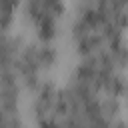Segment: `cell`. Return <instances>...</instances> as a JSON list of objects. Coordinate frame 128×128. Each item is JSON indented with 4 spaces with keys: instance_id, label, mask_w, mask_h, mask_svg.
I'll use <instances>...</instances> for the list:
<instances>
[{
    "instance_id": "obj_2",
    "label": "cell",
    "mask_w": 128,
    "mask_h": 128,
    "mask_svg": "<svg viewBox=\"0 0 128 128\" xmlns=\"http://www.w3.org/2000/svg\"><path fill=\"white\" fill-rule=\"evenodd\" d=\"M72 0H22L18 22L24 28L22 32L58 44V40L66 36Z\"/></svg>"
},
{
    "instance_id": "obj_4",
    "label": "cell",
    "mask_w": 128,
    "mask_h": 128,
    "mask_svg": "<svg viewBox=\"0 0 128 128\" xmlns=\"http://www.w3.org/2000/svg\"><path fill=\"white\" fill-rule=\"evenodd\" d=\"M126 112H128V96H126Z\"/></svg>"
},
{
    "instance_id": "obj_3",
    "label": "cell",
    "mask_w": 128,
    "mask_h": 128,
    "mask_svg": "<svg viewBox=\"0 0 128 128\" xmlns=\"http://www.w3.org/2000/svg\"><path fill=\"white\" fill-rule=\"evenodd\" d=\"M20 4H22V0H0V10H2V32L16 30L18 16H20Z\"/></svg>"
},
{
    "instance_id": "obj_1",
    "label": "cell",
    "mask_w": 128,
    "mask_h": 128,
    "mask_svg": "<svg viewBox=\"0 0 128 128\" xmlns=\"http://www.w3.org/2000/svg\"><path fill=\"white\" fill-rule=\"evenodd\" d=\"M60 66L56 42L38 40L26 32H4L2 38V74L14 78L28 94L54 80Z\"/></svg>"
}]
</instances>
